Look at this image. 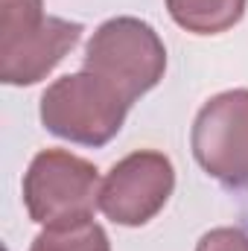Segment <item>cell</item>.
I'll list each match as a JSON object with an SVG mask.
<instances>
[{
    "label": "cell",
    "mask_w": 248,
    "mask_h": 251,
    "mask_svg": "<svg viewBox=\"0 0 248 251\" xmlns=\"http://www.w3.org/2000/svg\"><path fill=\"white\" fill-rule=\"evenodd\" d=\"M167 9L187 32L216 35L231 29L243 18L246 0H167Z\"/></svg>",
    "instance_id": "7"
},
{
    "label": "cell",
    "mask_w": 248,
    "mask_h": 251,
    "mask_svg": "<svg viewBox=\"0 0 248 251\" xmlns=\"http://www.w3.org/2000/svg\"><path fill=\"white\" fill-rule=\"evenodd\" d=\"M167 67V50L158 32L137 18H114L102 24L85 53V70L114 85L131 102L155 88Z\"/></svg>",
    "instance_id": "4"
},
{
    "label": "cell",
    "mask_w": 248,
    "mask_h": 251,
    "mask_svg": "<svg viewBox=\"0 0 248 251\" xmlns=\"http://www.w3.org/2000/svg\"><path fill=\"white\" fill-rule=\"evenodd\" d=\"M196 251H248V237L237 228H216L201 237Z\"/></svg>",
    "instance_id": "9"
},
{
    "label": "cell",
    "mask_w": 248,
    "mask_h": 251,
    "mask_svg": "<svg viewBox=\"0 0 248 251\" xmlns=\"http://www.w3.org/2000/svg\"><path fill=\"white\" fill-rule=\"evenodd\" d=\"M131 100L91 70L64 76L41 97V120L64 140L82 146L108 143L125 120Z\"/></svg>",
    "instance_id": "2"
},
{
    "label": "cell",
    "mask_w": 248,
    "mask_h": 251,
    "mask_svg": "<svg viewBox=\"0 0 248 251\" xmlns=\"http://www.w3.org/2000/svg\"><path fill=\"white\" fill-rule=\"evenodd\" d=\"M196 161L225 184L248 181V91L213 97L193 123Z\"/></svg>",
    "instance_id": "5"
},
{
    "label": "cell",
    "mask_w": 248,
    "mask_h": 251,
    "mask_svg": "<svg viewBox=\"0 0 248 251\" xmlns=\"http://www.w3.org/2000/svg\"><path fill=\"white\" fill-rule=\"evenodd\" d=\"M173 184L175 176L170 158L161 152H134L102 181L99 210L117 225H143L167 204Z\"/></svg>",
    "instance_id": "6"
},
{
    "label": "cell",
    "mask_w": 248,
    "mask_h": 251,
    "mask_svg": "<svg viewBox=\"0 0 248 251\" xmlns=\"http://www.w3.org/2000/svg\"><path fill=\"white\" fill-rule=\"evenodd\" d=\"M29 251H111L108 237L97 222H79L67 228H47L35 237Z\"/></svg>",
    "instance_id": "8"
},
{
    "label": "cell",
    "mask_w": 248,
    "mask_h": 251,
    "mask_svg": "<svg viewBox=\"0 0 248 251\" xmlns=\"http://www.w3.org/2000/svg\"><path fill=\"white\" fill-rule=\"evenodd\" d=\"M99 190L94 164L62 149H47L29 164L24 199L35 222L47 228H67L91 222L94 207L99 204Z\"/></svg>",
    "instance_id": "3"
},
{
    "label": "cell",
    "mask_w": 248,
    "mask_h": 251,
    "mask_svg": "<svg viewBox=\"0 0 248 251\" xmlns=\"http://www.w3.org/2000/svg\"><path fill=\"white\" fill-rule=\"evenodd\" d=\"M79 35V24L44 18L41 0H0V79L6 85L44 79Z\"/></svg>",
    "instance_id": "1"
}]
</instances>
